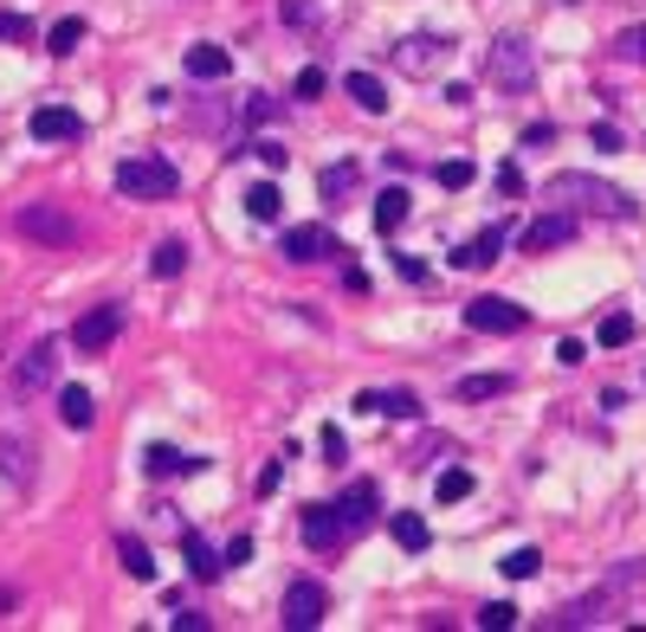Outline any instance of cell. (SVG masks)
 I'll return each mask as SVG.
<instances>
[{"mask_svg": "<svg viewBox=\"0 0 646 632\" xmlns=\"http://www.w3.org/2000/svg\"><path fill=\"white\" fill-rule=\"evenodd\" d=\"M375 510H381V491H375V478H362L350 491L337 497V503H310L304 510V549H343V542H356L362 529L375 523Z\"/></svg>", "mask_w": 646, "mask_h": 632, "instance_id": "cell-1", "label": "cell"}, {"mask_svg": "<svg viewBox=\"0 0 646 632\" xmlns=\"http://www.w3.org/2000/svg\"><path fill=\"white\" fill-rule=\"evenodd\" d=\"M550 201H563V207H582L595 213V219H634V194L627 188H614V181H601V175H550V188H543Z\"/></svg>", "mask_w": 646, "mask_h": 632, "instance_id": "cell-2", "label": "cell"}, {"mask_svg": "<svg viewBox=\"0 0 646 632\" xmlns=\"http://www.w3.org/2000/svg\"><path fill=\"white\" fill-rule=\"evenodd\" d=\"M110 181H117V194H124V201H175L181 168H175L168 155H124Z\"/></svg>", "mask_w": 646, "mask_h": 632, "instance_id": "cell-3", "label": "cell"}, {"mask_svg": "<svg viewBox=\"0 0 646 632\" xmlns=\"http://www.w3.org/2000/svg\"><path fill=\"white\" fill-rule=\"evenodd\" d=\"M485 84L504 91V97H524V91L537 84V59H530V46H524L517 33H504L498 46H492V59H485Z\"/></svg>", "mask_w": 646, "mask_h": 632, "instance_id": "cell-4", "label": "cell"}, {"mask_svg": "<svg viewBox=\"0 0 646 632\" xmlns=\"http://www.w3.org/2000/svg\"><path fill=\"white\" fill-rule=\"evenodd\" d=\"M621 613H627V594H614V587L601 581L595 594H582V600H569V607H556V613H550V627H556V632H575V627H614Z\"/></svg>", "mask_w": 646, "mask_h": 632, "instance_id": "cell-5", "label": "cell"}, {"mask_svg": "<svg viewBox=\"0 0 646 632\" xmlns=\"http://www.w3.org/2000/svg\"><path fill=\"white\" fill-rule=\"evenodd\" d=\"M13 232L20 239H39V246H72L78 226L66 207H52V201H26V207H13Z\"/></svg>", "mask_w": 646, "mask_h": 632, "instance_id": "cell-6", "label": "cell"}, {"mask_svg": "<svg viewBox=\"0 0 646 632\" xmlns=\"http://www.w3.org/2000/svg\"><path fill=\"white\" fill-rule=\"evenodd\" d=\"M59 355H66V343L59 336H39L33 349L13 361V401H33L46 381H52V368H59Z\"/></svg>", "mask_w": 646, "mask_h": 632, "instance_id": "cell-7", "label": "cell"}, {"mask_svg": "<svg viewBox=\"0 0 646 632\" xmlns=\"http://www.w3.org/2000/svg\"><path fill=\"white\" fill-rule=\"evenodd\" d=\"M524 323H530V310L510 297H472L466 303V330H479V336H517Z\"/></svg>", "mask_w": 646, "mask_h": 632, "instance_id": "cell-8", "label": "cell"}, {"mask_svg": "<svg viewBox=\"0 0 646 632\" xmlns=\"http://www.w3.org/2000/svg\"><path fill=\"white\" fill-rule=\"evenodd\" d=\"M117 330H124V303H91V310L72 323V349L78 355H104L110 343H117Z\"/></svg>", "mask_w": 646, "mask_h": 632, "instance_id": "cell-9", "label": "cell"}, {"mask_svg": "<svg viewBox=\"0 0 646 632\" xmlns=\"http://www.w3.org/2000/svg\"><path fill=\"white\" fill-rule=\"evenodd\" d=\"M324 613H330V594H324V581H291L285 587V627L291 632H310V627H324Z\"/></svg>", "mask_w": 646, "mask_h": 632, "instance_id": "cell-10", "label": "cell"}, {"mask_svg": "<svg viewBox=\"0 0 646 632\" xmlns=\"http://www.w3.org/2000/svg\"><path fill=\"white\" fill-rule=\"evenodd\" d=\"M356 414H381V420H421L427 414V401L421 394H408V387H362L356 394Z\"/></svg>", "mask_w": 646, "mask_h": 632, "instance_id": "cell-11", "label": "cell"}, {"mask_svg": "<svg viewBox=\"0 0 646 632\" xmlns=\"http://www.w3.org/2000/svg\"><path fill=\"white\" fill-rule=\"evenodd\" d=\"M285 259H291V265L343 259V239H337V232H324V226H285Z\"/></svg>", "mask_w": 646, "mask_h": 632, "instance_id": "cell-12", "label": "cell"}, {"mask_svg": "<svg viewBox=\"0 0 646 632\" xmlns=\"http://www.w3.org/2000/svg\"><path fill=\"white\" fill-rule=\"evenodd\" d=\"M453 59V46L439 39V33H408L401 46H395V65L408 71V77H427V71H439Z\"/></svg>", "mask_w": 646, "mask_h": 632, "instance_id": "cell-13", "label": "cell"}, {"mask_svg": "<svg viewBox=\"0 0 646 632\" xmlns=\"http://www.w3.org/2000/svg\"><path fill=\"white\" fill-rule=\"evenodd\" d=\"M0 478H7L13 491H26V485L39 478V445H33L26 432H0Z\"/></svg>", "mask_w": 646, "mask_h": 632, "instance_id": "cell-14", "label": "cell"}, {"mask_svg": "<svg viewBox=\"0 0 646 632\" xmlns=\"http://www.w3.org/2000/svg\"><path fill=\"white\" fill-rule=\"evenodd\" d=\"M575 232H582L575 213H537V219L517 232V246H524V252H556V246H569Z\"/></svg>", "mask_w": 646, "mask_h": 632, "instance_id": "cell-15", "label": "cell"}, {"mask_svg": "<svg viewBox=\"0 0 646 632\" xmlns=\"http://www.w3.org/2000/svg\"><path fill=\"white\" fill-rule=\"evenodd\" d=\"M26 130H33V142H78V136H84L78 110H66V104H39Z\"/></svg>", "mask_w": 646, "mask_h": 632, "instance_id": "cell-16", "label": "cell"}, {"mask_svg": "<svg viewBox=\"0 0 646 632\" xmlns=\"http://www.w3.org/2000/svg\"><path fill=\"white\" fill-rule=\"evenodd\" d=\"M498 246H504V226H485V232H472L459 252H453V272H492L498 265Z\"/></svg>", "mask_w": 646, "mask_h": 632, "instance_id": "cell-17", "label": "cell"}, {"mask_svg": "<svg viewBox=\"0 0 646 632\" xmlns=\"http://www.w3.org/2000/svg\"><path fill=\"white\" fill-rule=\"evenodd\" d=\"M143 472L149 478H188V472H208V458H188V452H175V445H149Z\"/></svg>", "mask_w": 646, "mask_h": 632, "instance_id": "cell-18", "label": "cell"}, {"mask_svg": "<svg viewBox=\"0 0 646 632\" xmlns=\"http://www.w3.org/2000/svg\"><path fill=\"white\" fill-rule=\"evenodd\" d=\"M181 556H188V574H195V581H220V568H226L220 549L201 536V529H181Z\"/></svg>", "mask_w": 646, "mask_h": 632, "instance_id": "cell-19", "label": "cell"}, {"mask_svg": "<svg viewBox=\"0 0 646 632\" xmlns=\"http://www.w3.org/2000/svg\"><path fill=\"white\" fill-rule=\"evenodd\" d=\"M188 77H201V84H214V77H226L233 71V52L226 46H214V39H201V46H188Z\"/></svg>", "mask_w": 646, "mask_h": 632, "instance_id": "cell-20", "label": "cell"}, {"mask_svg": "<svg viewBox=\"0 0 646 632\" xmlns=\"http://www.w3.org/2000/svg\"><path fill=\"white\" fill-rule=\"evenodd\" d=\"M343 91L356 97V110H368V117H388V84H381L375 71H350V77H343Z\"/></svg>", "mask_w": 646, "mask_h": 632, "instance_id": "cell-21", "label": "cell"}, {"mask_svg": "<svg viewBox=\"0 0 646 632\" xmlns=\"http://www.w3.org/2000/svg\"><path fill=\"white\" fill-rule=\"evenodd\" d=\"M239 201H246V219H259V226H272V219L285 213V194H279V181H252V188H246Z\"/></svg>", "mask_w": 646, "mask_h": 632, "instance_id": "cell-22", "label": "cell"}, {"mask_svg": "<svg viewBox=\"0 0 646 632\" xmlns=\"http://www.w3.org/2000/svg\"><path fill=\"white\" fill-rule=\"evenodd\" d=\"M388 536H395V542H401L408 556H421V549H427V542H433L427 516H414V510H395V516H388Z\"/></svg>", "mask_w": 646, "mask_h": 632, "instance_id": "cell-23", "label": "cell"}, {"mask_svg": "<svg viewBox=\"0 0 646 632\" xmlns=\"http://www.w3.org/2000/svg\"><path fill=\"white\" fill-rule=\"evenodd\" d=\"M59 420L72 426V432H91V420H97V401H91V387H59Z\"/></svg>", "mask_w": 646, "mask_h": 632, "instance_id": "cell-24", "label": "cell"}, {"mask_svg": "<svg viewBox=\"0 0 646 632\" xmlns=\"http://www.w3.org/2000/svg\"><path fill=\"white\" fill-rule=\"evenodd\" d=\"M453 394L459 401H498V394H510V374H459Z\"/></svg>", "mask_w": 646, "mask_h": 632, "instance_id": "cell-25", "label": "cell"}, {"mask_svg": "<svg viewBox=\"0 0 646 632\" xmlns=\"http://www.w3.org/2000/svg\"><path fill=\"white\" fill-rule=\"evenodd\" d=\"M117 556H124V574H130V581H155V556H149L143 536H117Z\"/></svg>", "mask_w": 646, "mask_h": 632, "instance_id": "cell-26", "label": "cell"}, {"mask_svg": "<svg viewBox=\"0 0 646 632\" xmlns=\"http://www.w3.org/2000/svg\"><path fill=\"white\" fill-rule=\"evenodd\" d=\"M408 219V188H381L375 194V232H401Z\"/></svg>", "mask_w": 646, "mask_h": 632, "instance_id": "cell-27", "label": "cell"}, {"mask_svg": "<svg viewBox=\"0 0 646 632\" xmlns=\"http://www.w3.org/2000/svg\"><path fill=\"white\" fill-rule=\"evenodd\" d=\"M149 272H155V278H181V272H188V246H181V239H162V246L149 252Z\"/></svg>", "mask_w": 646, "mask_h": 632, "instance_id": "cell-28", "label": "cell"}, {"mask_svg": "<svg viewBox=\"0 0 646 632\" xmlns=\"http://www.w3.org/2000/svg\"><path fill=\"white\" fill-rule=\"evenodd\" d=\"M84 33H91V26H84L78 13H66V20L46 33V52H52V59H66V52H78V46H84Z\"/></svg>", "mask_w": 646, "mask_h": 632, "instance_id": "cell-29", "label": "cell"}, {"mask_svg": "<svg viewBox=\"0 0 646 632\" xmlns=\"http://www.w3.org/2000/svg\"><path fill=\"white\" fill-rule=\"evenodd\" d=\"M356 181H362L356 162H337V168H324V175H317V194H324V201H343V194H350Z\"/></svg>", "mask_w": 646, "mask_h": 632, "instance_id": "cell-30", "label": "cell"}, {"mask_svg": "<svg viewBox=\"0 0 646 632\" xmlns=\"http://www.w3.org/2000/svg\"><path fill=\"white\" fill-rule=\"evenodd\" d=\"M595 343H601V349H627V343H634V317H627V310H614V317H601V330H595Z\"/></svg>", "mask_w": 646, "mask_h": 632, "instance_id": "cell-31", "label": "cell"}, {"mask_svg": "<svg viewBox=\"0 0 646 632\" xmlns=\"http://www.w3.org/2000/svg\"><path fill=\"white\" fill-rule=\"evenodd\" d=\"M433 497H439V503H466V497H472V472H466V465H453V472H439V485H433Z\"/></svg>", "mask_w": 646, "mask_h": 632, "instance_id": "cell-32", "label": "cell"}, {"mask_svg": "<svg viewBox=\"0 0 646 632\" xmlns=\"http://www.w3.org/2000/svg\"><path fill=\"white\" fill-rule=\"evenodd\" d=\"M614 59H621V65H646V20H641V26H627V33L614 39Z\"/></svg>", "mask_w": 646, "mask_h": 632, "instance_id": "cell-33", "label": "cell"}, {"mask_svg": "<svg viewBox=\"0 0 646 632\" xmlns=\"http://www.w3.org/2000/svg\"><path fill=\"white\" fill-rule=\"evenodd\" d=\"M498 568H504V581H530V574L543 568V556H537V549H510Z\"/></svg>", "mask_w": 646, "mask_h": 632, "instance_id": "cell-34", "label": "cell"}, {"mask_svg": "<svg viewBox=\"0 0 646 632\" xmlns=\"http://www.w3.org/2000/svg\"><path fill=\"white\" fill-rule=\"evenodd\" d=\"M479 627L485 632H510L517 627V607H510V600H485V607H479Z\"/></svg>", "mask_w": 646, "mask_h": 632, "instance_id": "cell-35", "label": "cell"}, {"mask_svg": "<svg viewBox=\"0 0 646 632\" xmlns=\"http://www.w3.org/2000/svg\"><path fill=\"white\" fill-rule=\"evenodd\" d=\"M7 39H13V46H20V39H33V20H26L20 7H0V46H7Z\"/></svg>", "mask_w": 646, "mask_h": 632, "instance_id": "cell-36", "label": "cell"}, {"mask_svg": "<svg viewBox=\"0 0 646 632\" xmlns=\"http://www.w3.org/2000/svg\"><path fill=\"white\" fill-rule=\"evenodd\" d=\"M252 155H259V162H266L272 175H279V168H285V162H291V148H285V142H279V136H259V142H252Z\"/></svg>", "mask_w": 646, "mask_h": 632, "instance_id": "cell-37", "label": "cell"}, {"mask_svg": "<svg viewBox=\"0 0 646 632\" xmlns=\"http://www.w3.org/2000/svg\"><path fill=\"white\" fill-rule=\"evenodd\" d=\"M324 84H330V71H324V65H304L291 91H297V97H324Z\"/></svg>", "mask_w": 646, "mask_h": 632, "instance_id": "cell-38", "label": "cell"}, {"mask_svg": "<svg viewBox=\"0 0 646 632\" xmlns=\"http://www.w3.org/2000/svg\"><path fill=\"white\" fill-rule=\"evenodd\" d=\"M272 117H279V97L252 91V97H246V123H272Z\"/></svg>", "mask_w": 646, "mask_h": 632, "instance_id": "cell-39", "label": "cell"}, {"mask_svg": "<svg viewBox=\"0 0 646 632\" xmlns=\"http://www.w3.org/2000/svg\"><path fill=\"white\" fill-rule=\"evenodd\" d=\"M395 272H401L408 284H433V272L421 265V259H414V252H395Z\"/></svg>", "mask_w": 646, "mask_h": 632, "instance_id": "cell-40", "label": "cell"}, {"mask_svg": "<svg viewBox=\"0 0 646 632\" xmlns=\"http://www.w3.org/2000/svg\"><path fill=\"white\" fill-rule=\"evenodd\" d=\"M433 175H439V188H466L472 181V162H439Z\"/></svg>", "mask_w": 646, "mask_h": 632, "instance_id": "cell-41", "label": "cell"}, {"mask_svg": "<svg viewBox=\"0 0 646 632\" xmlns=\"http://www.w3.org/2000/svg\"><path fill=\"white\" fill-rule=\"evenodd\" d=\"M317 452H324V465H343V432L324 426V432H317Z\"/></svg>", "mask_w": 646, "mask_h": 632, "instance_id": "cell-42", "label": "cell"}, {"mask_svg": "<svg viewBox=\"0 0 646 632\" xmlns=\"http://www.w3.org/2000/svg\"><path fill=\"white\" fill-rule=\"evenodd\" d=\"M252 562V536H233V542H226V568H246Z\"/></svg>", "mask_w": 646, "mask_h": 632, "instance_id": "cell-43", "label": "cell"}, {"mask_svg": "<svg viewBox=\"0 0 646 632\" xmlns=\"http://www.w3.org/2000/svg\"><path fill=\"white\" fill-rule=\"evenodd\" d=\"M588 142H595V148H608V155H614V148H621V130H614V123H595V130H588Z\"/></svg>", "mask_w": 646, "mask_h": 632, "instance_id": "cell-44", "label": "cell"}, {"mask_svg": "<svg viewBox=\"0 0 646 632\" xmlns=\"http://www.w3.org/2000/svg\"><path fill=\"white\" fill-rule=\"evenodd\" d=\"M279 485H285V465H279V458H272V465H266V472H259V491L272 497V491H279Z\"/></svg>", "mask_w": 646, "mask_h": 632, "instance_id": "cell-45", "label": "cell"}, {"mask_svg": "<svg viewBox=\"0 0 646 632\" xmlns=\"http://www.w3.org/2000/svg\"><path fill=\"white\" fill-rule=\"evenodd\" d=\"M285 20H291V26H310L317 13H310V0H285Z\"/></svg>", "mask_w": 646, "mask_h": 632, "instance_id": "cell-46", "label": "cell"}, {"mask_svg": "<svg viewBox=\"0 0 646 632\" xmlns=\"http://www.w3.org/2000/svg\"><path fill=\"white\" fill-rule=\"evenodd\" d=\"M208 627H214L208 613H175V632H208Z\"/></svg>", "mask_w": 646, "mask_h": 632, "instance_id": "cell-47", "label": "cell"}, {"mask_svg": "<svg viewBox=\"0 0 646 632\" xmlns=\"http://www.w3.org/2000/svg\"><path fill=\"white\" fill-rule=\"evenodd\" d=\"M7 613H20V587H13V581H0V620H7Z\"/></svg>", "mask_w": 646, "mask_h": 632, "instance_id": "cell-48", "label": "cell"}, {"mask_svg": "<svg viewBox=\"0 0 646 632\" xmlns=\"http://www.w3.org/2000/svg\"><path fill=\"white\" fill-rule=\"evenodd\" d=\"M498 188H504V194H524V175H517L510 162H504V168H498Z\"/></svg>", "mask_w": 646, "mask_h": 632, "instance_id": "cell-49", "label": "cell"}]
</instances>
